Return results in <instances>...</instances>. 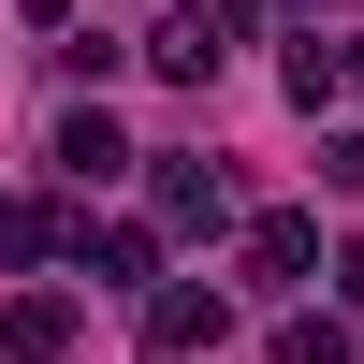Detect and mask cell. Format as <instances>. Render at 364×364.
Listing matches in <instances>:
<instances>
[{"instance_id": "4", "label": "cell", "mask_w": 364, "mask_h": 364, "mask_svg": "<svg viewBox=\"0 0 364 364\" xmlns=\"http://www.w3.org/2000/svg\"><path fill=\"white\" fill-rule=\"evenodd\" d=\"M146 58H161L175 87H204V73H219V29H204V15H161V29H146Z\"/></svg>"}, {"instance_id": "2", "label": "cell", "mask_w": 364, "mask_h": 364, "mask_svg": "<svg viewBox=\"0 0 364 364\" xmlns=\"http://www.w3.org/2000/svg\"><path fill=\"white\" fill-rule=\"evenodd\" d=\"M0 350H15V364H58V350H73V291H15Z\"/></svg>"}, {"instance_id": "1", "label": "cell", "mask_w": 364, "mask_h": 364, "mask_svg": "<svg viewBox=\"0 0 364 364\" xmlns=\"http://www.w3.org/2000/svg\"><path fill=\"white\" fill-rule=\"evenodd\" d=\"M219 336H233V291H204V277H175L161 306H146V350H161V364H190V350H219Z\"/></svg>"}, {"instance_id": "6", "label": "cell", "mask_w": 364, "mask_h": 364, "mask_svg": "<svg viewBox=\"0 0 364 364\" xmlns=\"http://www.w3.org/2000/svg\"><path fill=\"white\" fill-rule=\"evenodd\" d=\"M336 87H350V44H321V29H306V44H291V102L321 117V102H336Z\"/></svg>"}, {"instance_id": "5", "label": "cell", "mask_w": 364, "mask_h": 364, "mask_svg": "<svg viewBox=\"0 0 364 364\" xmlns=\"http://www.w3.org/2000/svg\"><path fill=\"white\" fill-rule=\"evenodd\" d=\"M58 161H73V175H132V146H117V117L73 102V117H58Z\"/></svg>"}, {"instance_id": "8", "label": "cell", "mask_w": 364, "mask_h": 364, "mask_svg": "<svg viewBox=\"0 0 364 364\" xmlns=\"http://www.w3.org/2000/svg\"><path fill=\"white\" fill-rule=\"evenodd\" d=\"M277 364H350V336L336 321H277Z\"/></svg>"}, {"instance_id": "7", "label": "cell", "mask_w": 364, "mask_h": 364, "mask_svg": "<svg viewBox=\"0 0 364 364\" xmlns=\"http://www.w3.org/2000/svg\"><path fill=\"white\" fill-rule=\"evenodd\" d=\"M161 204H175V219H190V233H219V219H233V190H219V175H190V161L161 175Z\"/></svg>"}, {"instance_id": "9", "label": "cell", "mask_w": 364, "mask_h": 364, "mask_svg": "<svg viewBox=\"0 0 364 364\" xmlns=\"http://www.w3.org/2000/svg\"><path fill=\"white\" fill-rule=\"evenodd\" d=\"M321 175H336V190H364V132H336V146H321Z\"/></svg>"}, {"instance_id": "3", "label": "cell", "mask_w": 364, "mask_h": 364, "mask_svg": "<svg viewBox=\"0 0 364 364\" xmlns=\"http://www.w3.org/2000/svg\"><path fill=\"white\" fill-rule=\"evenodd\" d=\"M306 262H321V233L291 219V204H277V219H248V277H277V291H291Z\"/></svg>"}]
</instances>
